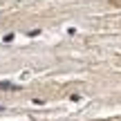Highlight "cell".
Listing matches in <instances>:
<instances>
[{
	"label": "cell",
	"mask_w": 121,
	"mask_h": 121,
	"mask_svg": "<svg viewBox=\"0 0 121 121\" xmlns=\"http://www.w3.org/2000/svg\"><path fill=\"white\" fill-rule=\"evenodd\" d=\"M2 110H4V108H2V105H0V112H2Z\"/></svg>",
	"instance_id": "7a4b0ae2"
},
{
	"label": "cell",
	"mask_w": 121,
	"mask_h": 121,
	"mask_svg": "<svg viewBox=\"0 0 121 121\" xmlns=\"http://www.w3.org/2000/svg\"><path fill=\"white\" fill-rule=\"evenodd\" d=\"M0 90H7V92H11V90H18L13 83H9V81H0Z\"/></svg>",
	"instance_id": "6da1fadb"
}]
</instances>
